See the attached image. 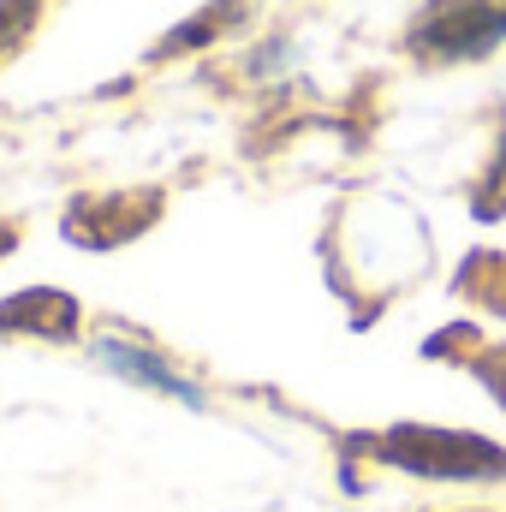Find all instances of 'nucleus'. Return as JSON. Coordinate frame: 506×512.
I'll return each instance as SVG.
<instances>
[{"instance_id":"1","label":"nucleus","mask_w":506,"mask_h":512,"mask_svg":"<svg viewBox=\"0 0 506 512\" xmlns=\"http://www.w3.org/2000/svg\"><path fill=\"white\" fill-rule=\"evenodd\" d=\"M364 453H376L381 465H399L411 477H429V483H501L506 477V447L483 435H459V429L405 423V429L364 441Z\"/></svg>"},{"instance_id":"2","label":"nucleus","mask_w":506,"mask_h":512,"mask_svg":"<svg viewBox=\"0 0 506 512\" xmlns=\"http://www.w3.org/2000/svg\"><path fill=\"white\" fill-rule=\"evenodd\" d=\"M506 36V0H435L417 30L411 48L423 60H477Z\"/></svg>"},{"instance_id":"3","label":"nucleus","mask_w":506,"mask_h":512,"mask_svg":"<svg viewBox=\"0 0 506 512\" xmlns=\"http://www.w3.org/2000/svg\"><path fill=\"white\" fill-rule=\"evenodd\" d=\"M155 209H161V191H137V197H96V203H78L72 215H66V233L78 239V245H120L131 233H143L149 221H155Z\"/></svg>"},{"instance_id":"4","label":"nucleus","mask_w":506,"mask_h":512,"mask_svg":"<svg viewBox=\"0 0 506 512\" xmlns=\"http://www.w3.org/2000/svg\"><path fill=\"white\" fill-rule=\"evenodd\" d=\"M0 328H30L42 340H72L78 334V298H66L54 286H30V292L0 304Z\"/></svg>"},{"instance_id":"5","label":"nucleus","mask_w":506,"mask_h":512,"mask_svg":"<svg viewBox=\"0 0 506 512\" xmlns=\"http://www.w3.org/2000/svg\"><path fill=\"white\" fill-rule=\"evenodd\" d=\"M102 358L114 364V370H126V376H137V382H149V387H167V393H185V399H197V387H185L167 364H155L149 352H137V346H120V340H108L102 346Z\"/></svg>"},{"instance_id":"6","label":"nucleus","mask_w":506,"mask_h":512,"mask_svg":"<svg viewBox=\"0 0 506 512\" xmlns=\"http://www.w3.org/2000/svg\"><path fill=\"white\" fill-rule=\"evenodd\" d=\"M477 215H506V137H501V155H495V167H489V179H483V191H477Z\"/></svg>"},{"instance_id":"7","label":"nucleus","mask_w":506,"mask_h":512,"mask_svg":"<svg viewBox=\"0 0 506 512\" xmlns=\"http://www.w3.org/2000/svg\"><path fill=\"white\" fill-rule=\"evenodd\" d=\"M477 376H483V382H489V387H495V393L506 399V346H495V352L477 364Z\"/></svg>"},{"instance_id":"8","label":"nucleus","mask_w":506,"mask_h":512,"mask_svg":"<svg viewBox=\"0 0 506 512\" xmlns=\"http://www.w3.org/2000/svg\"><path fill=\"white\" fill-rule=\"evenodd\" d=\"M12 251V227H0V256Z\"/></svg>"}]
</instances>
